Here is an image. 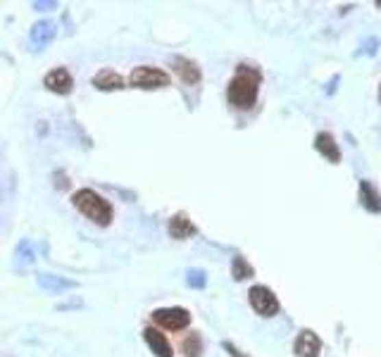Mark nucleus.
<instances>
[{
    "mask_svg": "<svg viewBox=\"0 0 381 357\" xmlns=\"http://www.w3.org/2000/svg\"><path fill=\"white\" fill-rule=\"evenodd\" d=\"M258 90H260V72L248 64H238L236 77L229 82L227 88V98L234 108L238 110H250L258 100Z\"/></svg>",
    "mask_w": 381,
    "mask_h": 357,
    "instance_id": "obj_1",
    "label": "nucleus"
},
{
    "mask_svg": "<svg viewBox=\"0 0 381 357\" xmlns=\"http://www.w3.org/2000/svg\"><path fill=\"white\" fill-rule=\"evenodd\" d=\"M72 203L79 212L86 214V217L98 226H108L110 222H112V208H110V203L103 198V195H98L91 188L77 190L74 198H72Z\"/></svg>",
    "mask_w": 381,
    "mask_h": 357,
    "instance_id": "obj_2",
    "label": "nucleus"
},
{
    "mask_svg": "<svg viewBox=\"0 0 381 357\" xmlns=\"http://www.w3.org/2000/svg\"><path fill=\"white\" fill-rule=\"evenodd\" d=\"M129 84H132L134 88H143V90L162 88V86H167V84H169V77L162 72V69H155V67L143 64V67L134 69L132 77H129Z\"/></svg>",
    "mask_w": 381,
    "mask_h": 357,
    "instance_id": "obj_3",
    "label": "nucleus"
},
{
    "mask_svg": "<svg viewBox=\"0 0 381 357\" xmlns=\"http://www.w3.org/2000/svg\"><path fill=\"white\" fill-rule=\"evenodd\" d=\"M250 305L255 308V312L262 317H272L279 310V300L267 286H253L250 288Z\"/></svg>",
    "mask_w": 381,
    "mask_h": 357,
    "instance_id": "obj_4",
    "label": "nucleus"
},
{
    "mask_svg": "<svg viewBox=\"0 0 381 357\" xmlns=\"http://www.w3.org/2000/svg\"><path fill=\"white\" fill-rule=\"evenodd\" d=\"M153 317H155V321H158L160 326H164V329H169V331L186 329L188 321H190V315L184 308H162V310H155Z\"/></svg>",
    "mask_w": 381,
    "mask_h": 357,
    "instance_id": "obj_5",
    "label": "nucleus"
},
{
    "mask_svg": "<svg viewBox=\"0 0 381 357\" xmlns=\"http://www.w3.org/2000/svg\"><path fill=\"white\" fill-rule=\"evenodd\" d=\"M319 348H322V343H319V338L312 331H303V334L295 338V345H293L298 357H319Z\"/></svg>",
    "mask_w": 381,
    "mask_h": 357,
    "instance_id": "obj_6",
    "label": "nucleus"
},
{
    "mask_svg": "<svg viewBox=\"0 0 381 357\" xmlns=\"http://www.w3.org/2000/svg\"><path fill=\"white\" fill-rule=\"evenodd\" d=\"M46 88L48 90H53V93H69L72 90V77H69V72L67 69H53V72H48L46 74Z\"/></svg>",
    "mask_w": 381,
    "mask_h": 357,
    "instance_id": "obj_7",
    "label": "nucleus"
},
{
    "mask_svg": "<svg viewBox=\"0 0 381 357\" xmlns=\"http://www.w3.org/2000/svg\"><path fill=\"white\" fill-rule=\"evenodd\" d=\"M143 338L145 343L150 345V350H153L158 357H172V345H169V341L164 338V334H160L158 329H145L143 331Z\"/></svg>",
    "mask_w": 381,
    "mask_h": 357,
    "instance_id": "obj_8",
    "label": "nucleus"
},
{
    "mask_svg": "<svg viewBox=\"0 0 381 357\" xmlns=\"http://www.w3.org/2000/svg\"><path fill=\"white\" fill-rule=\"evenodd\" d=\"M93 86L100 90H117L124 88V79L117 72H112V69H103V72H98L93 77Z\"/></svg>",
    "mask_w": 381,
    "mask_h": 357,
    "instance_id": "obj_9",
    "label": "nucleus"
},
{
    "mask_svg": "<svg viewBox=\"0 0 381 357\" xmlns=\"http://www.w3.org/2000/svg\"><path fill=\"white\" fill-rule=\"evenodd\" d=\"M360 200H362V205L369 212H379L381 210V195L369 181H362V184H360Z\"/></svg>",
    "mask_w": 381,
    "mask_h": 357,
    "instance_id": "obj_10",
    "label": "nucleus"
},
{
    "mask_svg": "<svg viewBox=\"0 0 381 357\" xmlns=\"http://www.w3.org/2000/svg\"><path fill=\"white\" fill-rule=\"evenodd\" d=\"M169 234H172V238H190V236L195 234V226L190 224V219L186 214H177V217H172V222H169Z\"/></svg>",
    "mask_w": 381,
    "mask_h": 357,
    "instance_id": "obj_11",
    "label": "nucleus"
},
{
    "mask_svg": "<svg viewBox=\"0 0 381 357\" xmlns=\"http://www.w3.org/2000/svg\"><path fill=\"white\" fill-rule=\"evenodd\" d=\"M315 145H317L319 153H322L327 160H332V162H339V160H341L339 145H336V140H334L332 134H317V140H315Z\"/></svg>",
    "mask_w": 381,
    "mask_h": 357,
    "instance_id": "obj_12",
    "label": "nucleus"
},
{
    "mask_svg": "<svg viewBox=\"0 0 381 357\" xmlns=\"http://www.w3.org/2000/svg\"><path fill=\"white\" fill-rule=\"evenodd\" d=\"M174 64H177V72H179V77H182V82L184 84H198V79H200V72H198V67H195L190 60H184V58H177L174 60Z\"/></svg>",
    "mask_w": 381,
    "mask_h": 357,
    "instance_id": "obj_13",
    "label": "nucleus"
},
{
    "mask_svg": "<svg viewBox=\"0 0 381 357\" xmlns=\"http://www.w3.org/2000/svg\"><path fill=\"white\" fill-rule=\"evenodd\" d=\"M253 274V269L248 267V264H245V260L243 258H236L234 260V279H245V276H250Z\"/></svg>",
    "mask_w": 381,
    "mask_h": 357,
    "instance_id": "obj_14",
    "label": "nucleus"
},
{
    "mask_svg": "<svg viewBox=\"0 0 381 357\" xmlns=\"http://www.w3.org/2000/svg\"><path fill=\"white\" fill-rule=\"evenodd\" d=\"M184 348H186V355L188 357H198V350H200V338L198 336H190V338H186V343H184Z\"/></svg>",
    "mask_w": 381,
    "mask_h": 357,
    "instance_id": "obj_15",
    "label": "nucleus"
},
{
    "mask_svg": "<svg viewBox=\"0 0 381 357\" xmlns=\"http://www.w3.org/2000/svg\"><path fill=\"white\" fill-rule=\"evenodd\" d=\"M379 98H381V88H379Z\"/></svg>",
    "mask_w": 381,
    "mask_h": 357,
    "instance_id": "obj_16",
    "label": "nucleus"
}]
</instances>
